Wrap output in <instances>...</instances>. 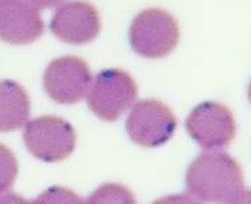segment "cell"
<instances>
[{"instance_id":"4","label":"cell","mask_w":251,"mask_h":204,"mask_svg":"<svg viewBox=\"0 0 251 204\" xmlns=\"http://www.w3.org/2000/svg\"><path fill=\"white\" fill-rule=\"evenodd\" d=\"M74 128L58 116H40L26 125L27 150L43 162H61L75 149Z\"/></svg>"},{"instance_id":"13","label":"cell","mask_w":251,"mask_h":204,"mask_svg":"<svg viewBox=\"0 0 251 204\" xmlns=\"http://www.w3.org/2000/svg\"><path fill=\"white\" fill-rule=\"evenodd\" d=\"M27 1L31 6H34L37 10H41V9H53V7H57L64 0H27Z\"/></svg>"},{"instance_id":"8","label":"cell","mask_w":251,"mask_h":204,"mask_svg":"<svg viewBox=\"0 0 251 204\" xmlns=\"http://www.w3.org/2000/svg\"><path fill=\"white\" fill-rule=\"evenodd\" d=\"M50 28L58 40L68 44H87L100 34L101 20L97 7L75 0L63 4L51 19Z\"/></svg>"},{"instance_id":"7","label":"cell","mask_w":251,"mask_h":204,"mask_svg":"<svg viewBox=\"0 0 251 204\" xmlns=\"http://www.w3.org/2000/svg\"><path fill=\"white\" fill-rule=\"evenodd\" d=\"M186 129L201 148L222 149L231 143L237 134L234 115L219 102L200 104L186 119Z\"/></svg>"},{"instance_id":"5","label":"cell","mask_w":251,"mask_h":204,"mask_svg":"<svg viewBox=\"0 0 251 204\" xmlns=\"http://www.w3.org/2000/svg\"><path fill=\"white\" fill-rule=\"evenodd\" d=\"M177 128L172 109L156 99H144L133 107L126 121L131 140L142 148H156L168 140Z\"/></svg>"},{"instance_id":"9","label":"cell","mask_w":251,"mask_h":204,"mask_svg":"<svg viewBox=\"0 0 251 204\" xmlns=\"http://www.w3.org/2000/svg\"><path fill=\"white\" fill-rule=\"evenodd\" d=\"M43 33L39 10L27 0H0V40L25 45L39 40Z\"/></svg>"},{"instance_id":"6","label":"cell","mask_w":251,"mask_h":204,"mask_svg":"<svg viewBox=\"0 0 251 204\" xmlns=\"http://www.w3.org/2000/svg\"><path fill=\"white\" fill-rule=\"evenodd\" d=\"M93 74L88 64L75 55H67L53 60L46 68L43 85L47 95L54 102L74 105L90 90Z\"/></svg>"},{"instance_id":"2","label":"cell","mask_w":251,"mask_h":204,"mask_svg":"<svg viewBox=\"0 0 251 204\" xmlns=\"http://www.w3.org/2000/svg\"><path fill=\"white\" fill-rule=\"evenodd\" d=\"M179 24L163 9H146L133 19L129 41L136 54L155 60L171 54L179 43Z\"/></svg>"},{"instance_id":"1","label":"cell","mask_w":251,"mask_h":204,"mask_svg":"<svg viewBox=\"0 0 251 204\" xmlns=\"http://www.w3.org/2000/svg\"><path fill=\"white\" fill-rule=\"evenodd\" d=\"M186 187L201 202H249V190L244 186L241 166L233 156L223 152L201 153L187 169Z\"/></svg>"},{"instance_id":"12","label":"cell","mask_w":251,"mask_h":204,"mask_svg":"<svg viewBox=\"0 0 251 204\" xmlns=\"http://www.w3.org/2000/svg\"><path fill=\"white\" fill-rule=\"evenodd\" d=\"M90 202H131L133 203L135 199L131 191L122 186L117 184H106L100 190L95 191V196L88 199Z\"/></svg>"},{"instance_id":"10","label":"cell","mask_w":251,"mask_h":204,"mask_svg":"<svg viewBox=\"0 0 251 204\" xmlns=\"http://www.w3.org/2000/svg\"><path fill=\"white\" fill-rule=\"evenodd\" d=\"M30 115V98L14 81H0V132H13L26 125Z\"/></svg>"},{"instance_id":"3","label":"cell","mask_w":251,"mask_h":204,"mask_svg":"<svg viewBox=\"0 0 251 204\" xmlns=\"http://www.w3.org/2000/svg\"><path fill=\"white\" fill-rule=\"evenodd\" d=\"M138 85L132 77L118 68L101 71L88 90V108L106 122H114L132 107Z\"/></svg>"},{"instance_id":"11","label":"cell","mask_w":251,"mask_h":204,"mask_svg":"<svg viewBox=\"0 0 251 204\" xmlns=\"http://www.w3.org/2000/svg\"><path fill=\"white\" fill-rule=\"evenodd\" d=\"M17 160L12 150L0 143V194L13 186L17 177Z\"/></svg>"}]
</instances>
